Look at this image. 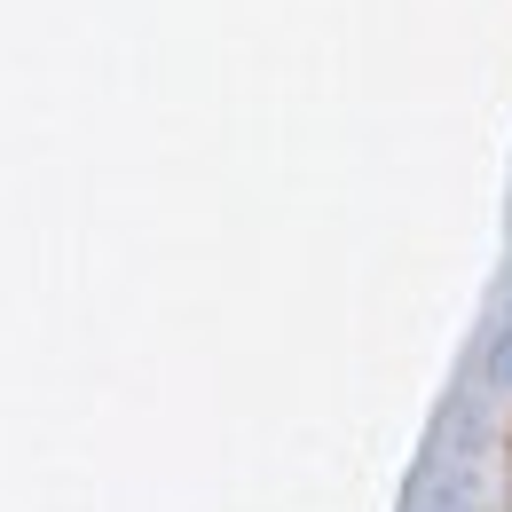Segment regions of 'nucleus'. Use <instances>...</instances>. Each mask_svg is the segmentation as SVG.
Wrapping results in <instances>:
<instances>
[{"label": "nucleus", "mask_w": 512, "mask_h": 512, "mask_svg": "<svg viewBox=\"0 0 512 512\" xmlns=\"http://www.w3.org/2000/svg\"><path fill=\"white\" fill-rule=\"evenodd\" d=\"M489 379L512 394V323H505V339H497V363H489Z\"/></svg>", "instance_id": "f257e3e1"}]
</instances>
